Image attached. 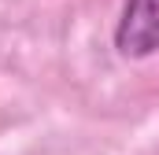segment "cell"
Masks as SVG:
<instances>
[{"label":"cell","mask_w":159,"mask_h":155,"mask_svg":"<svg viewBox=\"0 0 159 155\" xmlns=\"http://www.w3.org/2000/svg\"><path fill=\"white\" fill-rule=\"evenodd\" d=\"M115 48L126 59H144L159 52V0H126L115 26Z\"/></svg>","instance_id":"6da1fadb"}]
</instances>
